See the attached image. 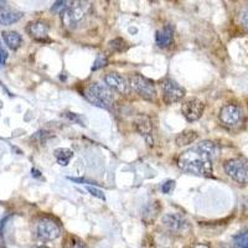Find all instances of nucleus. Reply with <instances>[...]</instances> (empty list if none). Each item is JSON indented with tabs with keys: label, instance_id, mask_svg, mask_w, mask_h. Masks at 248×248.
<instances>
[{
	"label": "nucleus",
	"instance_id": "0eeeda50",
	"mask_svg": "<svg viewBox=\"0 0 248 248\" xmlns=\"http://www.w3.org/2000/svg\"><path fill=\"white\" fill-rule=\"evenodd\" d=\"M160 88L163 92V99L167 105L178 103L185 96V90L171 78H164L160 82Z\"/></svg>",
	"mask_w": 248,
	"mask_h": 248
},
{
	"label": "nucleus",
	"instance_id": "f257e3e1",
	"mask_svg": "<svg viewBox=\"0 0 248 248\" xmlns=\"http://www.w3.org/2000/svg\"><path fill=\"white\" fill-rule=\"evenodd\" d=\"M214 159L200 148H194L184 152L179 156L178 165L181 170L199 176H211Z\"/></svg>",
	"mask_w": 248,
	"mask_h": 248
},
{
	"label": "nucleus",
	"instance_id": "4be33fe9",
	"mask_svg": "<svg viewBox=\"0 0 248 248\" xmlns=\"http://www.w3.org/2000/svg\"><path fill=\"white\" fill-rule=\"evenodd\" d=\"M233 246L234 247L248 248V230L233 237Z\"/></svg>",
	"mask_w": 248,
	"mask_h": 248
},
{
	"label": "nucleus",
	"instance_id": "1a4fd4ad",
	"mask_svg": "<svg viewBox=\"0 0 248 248\" xmlns=\"http://www.w3.org/2000/svg\"><path fill=\"white\" fill-rule=\"evenodd\" d=\"M205 103L198 98L187 99L181 105V112L187 122H196L202 117Z\"/></svg>",
	"mask_w": 248,
	"mask_h": 248
},
{
	"label": "nucleus",
	"instance_id": "bb28decb",
	"mask_svg": "<svg viewBox=\"0 0 248 248\" xmlns=\"http://www.w3.org/2000/svg\"><path fill=\"white\" fill-rule=\"evenodd\" d=\"M67 238L70 240V245H67L68 247H83V246H85V245H83V242H82L81 240H78L77 237L68 236ZM68 240H66L65 243H67Z\"/></svg>",
	"mask_w": 248,
	"mask_h": 248
},
{
	"label": "nucleus",
	"instance_id": "393cba45",
	"mask_svg": "<svg viewBox=\"0 0 248 248\" xmlns=\"http://www.w3.org/2000/svg\"><path fill=\"white\" fill-rule=\"evenodd\" d=\"M175 185H176V183H175V180H168L165 181V183L161 185V192L165 195L170 194V192L172 191V190L175 189Z\"/></svg>",
	"mask_w": 248,
	"mask_h": 248
},
{
	"label": "nucleus",
	"instance_id": "9d476101",
	"mask_svg": "<svg viewBox=\"0 0 248 248\" xmlns=\"http://www.w3.org/2000/svg\"><path fill=\"white\" fill-rule=\"evenodd\" d=\"M164 226L172 233H185L190 229L189 222L184 216L179 214H167L163 216Z\"/></svg>",
	"mask_w": 248,
	"mask_h": 248
},
{
	"label": "nucleus",
	"instance_id": "2eb2a0df",
	"mask_svg": "<svg viewBox=\"0 0 248 248\" xmlns=\"http://www.w3.org/2000/svg\"><path fill=\"white\" fill-rule=\"evenodd\" d=\"M161 210V206L159 201H155V202H149L145 207L143 209V212H141V218L147 225H150V223L154 222L156 220V217L159 216Z\"/></svg>",
	"mask_w": 248,
	"mask_h": 248
},
{
	"label": "nucleus",
	"instance_id": "423d86ee",
	"mask_svg": "<svg viewBox=\"0 0 248 248\" xmlns=\"http://www.w3.org/2000/svg\"><path fill=\"white\" fill-rule=\"evenodd\" d=\"M36 236L43 241H55L61 236V227L54 220L44 217L36 223Z\"/></svg>",
	"mask_w": 248,
	"mask_h": 248
},
{
	"label": "nucleus",
	"instance_id": "f3484780",
	"mask_svg": "<svg viewBox=\"0 0 248 248\" xmlns=\"http://www.w3.org/2000/svg\"><path fill=\"white\" fill-rule=\"evenodd\" d=\"M55 158L61 167H67L71 159L74 158V152L68 148H57L54 152Z\"/></svg>",
	"mask_w": 248,
	"mask_h": 248
},
{
	"label": "nucleus",
	"instance_id": "b1692460",
	"mask_svg": "<svg viewBox=\"0 0 248 248\" xmlns=\"http://www.w3.org/2000/svg\"><path fill=\"white\" fill-rule=\"evenodd\" d=\"M66 4H67V0H55V3L52 4V6H51V12L52 13H60L63 10V8L66 6Z\"/></svg>",
	"mask_w": 248,
	"mask_h": 248
},
{
	"label": "nucleus",
	"instance_id": "f8f14e48",
	"mask_svg": "<svg viewBox=\"0 0 248 248\" xmlns=\"http://www.w3.org/2000/svg\"><path fill=\"white\" fill-rule=\"evenodd\" d=\"M48 30L50 29H48L47 24L44 23V21H40V20L32 21L26 28L28 34L32 39L37 40V41H43V43L44 41H50V39H48Z\"/></svg>",
	"mask_w": 248,
	"mask_h": 248
},
{
	"label": "nucleus",
	"instance_id": "c756f323",
	"mask_svg": "<svg viewBox=\"0 0 248 248\" xmlns=\"http://www.w3.org/2000/svg\"><path fill=\"white\" fill-rule=\"evenodd\" d=\"M6 59H8V52H6L5 48L0 44V65H5Z\"/></svg>",
	"mask_w": 248,
	"mask_h": 248
},
{
	"label": "nucleus",
	"instance_id": "aec40b11",
	"mask_svg": "<svg viewBox=\"0 0 248 248\" xmlns=\"http://www.w3.org/2000/svg\"><path fill=\"white\" fill-rule=\"evenodd\" d=\"M198 148H200L201 150H203L205 153H207V154H209L212 159L216 158L217 155H218V153H220V148H218V145H217V144H215L214 141H211V140L201 141L200 144H198Z\"/></svg>",
	"mask_w": 248,
	"mask_h": 248
},
{
	"label": "nucleus",
	"instance_id": "412c9836",
	"mask_svg": "<svg viewBox=\"0 0 248 248\" xmlns=\"http://www.w3.org/2000/svg\"><path fill=\"white\" fill-rule=\"evenodd\" d=\"M109 47L110 50L114 51V52H124L129 48V45L124 39L122 37H117V39H113L109 41Z\"/></svg>",
	"mask_w": 248,
	"mask_h": 248
},
{
	"label": "nucleus",
	"instance_id": "9b49d317",
	"mask_svg": "<svg viewBox=\"0 0 248 248\" xmlns=\"http://www.w3.org/2000/svg\"><path fill=\"white\" fill-rule=\"evenodd\" d=\"M134 125H136L137 132L145 139L148 145L153 147V144H154V139H153L154 127H153V122L150 117H148L147 114H139L134 121Z\"/></svg>",
	"mask_w": 248,
	"mask_h": 248
},
{
	"label": "nucleus",
	"instance_id": "6ab92c4d",
	"mask_svg": "<svg viewBox=\"0 0 248 248\" xmlns=\"http://www.w3.org/2000/svg\"><path fill=\"white\" fill-rule=\"evenodd\" d=\"M199 138V134L195 130H185L181 134L176 137V144L179 147H185V145H190L194 143L196 139Z\"/></svg>",
	"mask_w": 248,
	"mask_h": 248
},
{
	"label": "nucleus",
	"instance_id": "20e7f679",
	"mask_svg": "<svg viewBox=\"0 0 248 248\" xmlns=\"http://www.w3.org/2000/svg\"><path fill=\"white\" fill-rule=\"evenodd\" d=\"M226 174L240 185L248 184V160L243 158L230 159L223 164Z\"/></svg>",
	"mask_w": 248,
	"mask_h": 248
},
{
	"label": "nucleus",
	"instance_id": "a878e982",
	"mask_svg": "<svg viewBox=\"0 0 248 248\" xmlns=\"http://www.w3.org/2000/svg\"><path fill=\"white\" fill-rule=\"evenodd\" d=\"M86 189H87V191L90 192L91 195H93V196H96V198L101 199V200H103V201L106 200V195H105V192L101 191V190L96 189V187H93V186H87V187H86Z\"/></svg>",
	"mask_w": 248,
	"mask_h": 248
},
{
	"label": "nucleus",
	"instance_id": "39448f33",
	"mask_svg": "<svg viewBox=\"0 0 248 248\" xmlns=\"http://www.w3.org/2000/svg\"><path fill=\"white\" fill-rule=\"evenodd\" d=\"M129 86L141 98L147 99V101H153L155 98L156 93H155L154 82L147 77L141 76V75H134L129 79Z\"/></svg>",
	"mask_w": 248,
	"mask_h": 248
},
{
	"label": "nucleus",
	"instance_id": "5701e85b",
	"mask_svg": "<svg viewBox=\"0 0 248 248\" xmlns=\"http://www.w3.org/2000/svg\"><path fill=\"white\" fill-rule=\"evenodd\" d=\"M107 65H108L107 57H106L105 55L99 54L98 56L96 57V60H94V63H93V66H92V71L101 70V68L106 67Z\"/></svg>",
	"mask_w": 248,
	"mask_h": 248
},
{
	"label": "nucleus",
	"instance_id": "473e14b6",
	"mask_svg": "<svg viewBox=\"0 0 248 248\" xmlns=\"http://www.w3.org/2000/svg\"><path fill=\"white\" fill-rule=\"evenodd\" d=\"M5 5V0H0V8H3Z\"/></svg>",
	"mask_w": 248,
	"mask_h": 248
},
{
	"label": "nucleus",
	"instance_id": "2f4dec72",
	"mask_svg": "<svg viewBox=\"0 0 248 248\" xmlns=\"http://www.w3.org/2000/svg\"><path fill=\"white\" fill-rule=\"evenodd\" d=\"M31 174L34 175L35 178H37V176H39V174H40V171H37L36 169H32V170H31Z\"/></svg>",
	"mask_w": 248,
	"mask_h": 248
},
{
	"label": "nucleus",
	"instance_id": "cd10ccee",
	"mask_svg": "<svg viewBox=\"0 0 248 248\" xmlns=\"http://www.w3.org/2000/svg\"><path fill=\"white\" fill-rule=\"evenodd\" d=\"M65 117H67L70 121L75 122V123L79 124V125H85V124H83V122H82L81 117H79L78 114H76V113H65Z\"/></svg>",
	"mask_w": 248,
	"mask_h": 248
},
{
	"label": "nucleus",
	"instance_id": "c85d7f7f",
	"mask_svg": "<svg viewBox=\"0 0 248 248\" xmlns=\"http://www.w3.org/2000/svg\"><path fill=\"white\" fill-rule=\"evenodd\" d=\"M241 24L248 30V6L243 10L242 14H241Z\"/></svg>",
	"mask_w": 248,
	"mask_h": 248
},
{
	"label": "nucleus",
	"instance_id": "dca6fc26",
	"mask_svg": "<svg viewBox=\"0 0 248 248\" xmlns=\"http://www.w3.org/2000/svg\"><path fill=\"white\" fill-rule=\"evenodd\" d=\"M23 17V13L12 10V9H0V24L1 25H12L17 23Z\"/></svg>",
	"mask_w": 248,
	"mask_h": 248
},
{
	"label": "nucleus",
	"instance_id": "6e6552de",
	"mask_svg": "<svg viewBox=\"0 0 248 248\" xmlns=\"http://www.w3.org/2000/svg\"><path fill=\"white\" fill-rule=\"evenodd\" d=\"M243 119V113L238 106L226 105L220 110V121L225 127H238Z\"/></svg>",
	"mask_w": 248,
	"mask_h": 248
},
{
	"label": "nucleus",
	"instance_id": "a211bd4d",
	"mask_svg": "<svg viewBox=\"0 0 248 248\" xmlns=\"http://www.w3.org/2000/svg\"><path fill=\"white\" fill-rule=\"evenodd\" d=\"M3 39L6 45H8V47H10L12 50H16L23 44V39H21V36L17 34L16 31H6V32H3Z\"/></svg>",
	"mask_w": 248,
	"mask_h": 248
},
{
	"label": "nucleus",
	"instance_id": "7ed1b4c3",
	"mask_svg": "<svg viewBox=\"0 0 248 248\" xmlns=\"http://www.w3.org/2000/svg\"><path fill=\"white\" fill-rule=\"evenodd\" d=\"M88 5L85 1L81 0H75L70 6H65L61 12L62 23L68 26L70 29L76 28L81 23L83 17L87 15Z\"/></svg>",
	"mask_w": 248,
	"mask_h": 248
},
{
	"label": "nucleus",
	"instance_id": "4468645a",
	"mask_svg": "<svg viewBox=\"0 0 248 248\" xmlns=\"http://www.w3.org/2000/svg\"><path fill=\"white\" fill-rule=\"evenodd\" d=\"M172 40H174V28L171 25H165L161 30L156 31V35H155V43L159 47L165 48L168 46H170L172 44Z\"/></svg>",
	"mask_w": 248,
	"mask_h": 248
},
{
	"label": "nucleus",
	"instance_id": "7c9ffc66",
	"mask_svg": "<svg viewBox=\"0 0 248 248\" xmlns=\"http://www.w3.org/2000/svg\"><path fill=\"white\" fill-rule=\"evenodd\" d=\"M70 180L75 181V183H86V184H96L94 181H90V180H86V179H81V178H68Z\"/></svg>",
	"mask_w": 248,
	"mask_h": 248
},
{
	"label": "nucleus",
	"instance_id": "ddd939ff",
	"mask_svg": "<svg viewBox=\"0 0 248 248\" xmlns=\"http://www.w3.org/2000/svg\"><path fill=\"white\" fill-rule=\"evenodd\" d=\"M105 82L112 90L119 93H127L130 87L127 79L124 78L122 75L116 74V72H110V74L106 75Z\"/></svg>",
	"mask_w": 248,
	"mask_h": 248
},
{
	"label": "nucleus",
	"instance_id": "f03ea898",
	"mask_svg": "<svg viewBox=\"0 0 248 248\" xmlns=\"http://www.w3.org/2000/svg\"><path fill=\"white\" fill-rule=\"evenodd\" d=\"M85 97L92 105L99 108H109L114 102V93L112 88L106 83L93 82L85 90Z\"/></svg>",
	"mask_w": 248,
	"mask_h": 248
}]
</instances>
